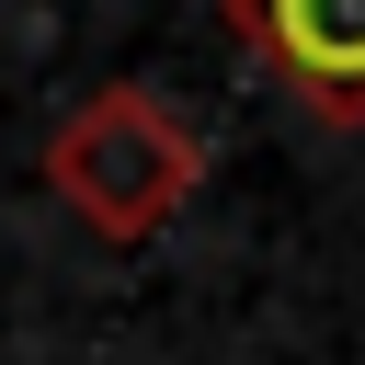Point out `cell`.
<instances>
[{"mask_svg": "<svg viewBox=\"0 0 365 365\" xmlns=\"http://www.w3.org/2000/svg\"><path fill=\"white\" fill-rule=\"evenodd\" d=\"M228 34L319 125H365V0H228Z\"/></svg>", "mask_w": 365, "mask_h": 365, "instance_id": "obj_2", "label": "cell"}, {"mask_svg": "<svg viewBox=\"0 0 365 365\" xmlns=\"http://www.w3.org/2000/svg\"><path fill=\"white\" fill-rule=\"evenodd\" d=\"M46 182L91 240H160L194 182H205V137L148 91V80H103L57 137H46Z\"/></svg>", "mask_w": 365, "mask_h": 365, "instance_id": "obj_1", "label": "cell"}]
</instances>
